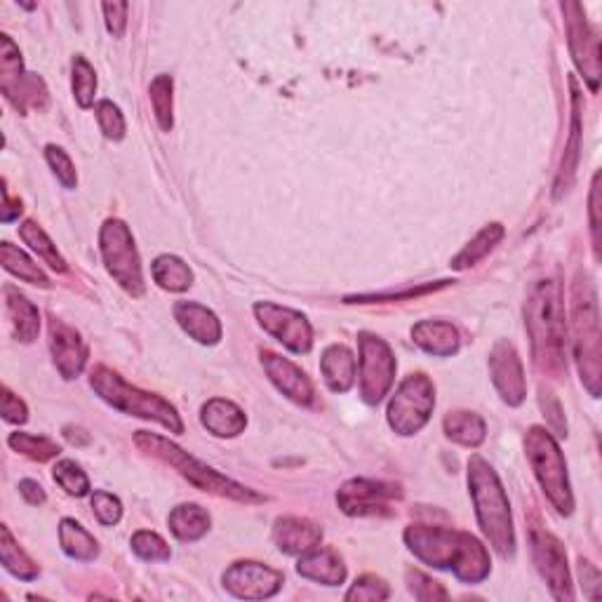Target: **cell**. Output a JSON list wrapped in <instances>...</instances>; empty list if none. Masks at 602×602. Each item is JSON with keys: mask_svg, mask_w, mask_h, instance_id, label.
Listing matches in <instances>:
<instances>
[{"mask_svg": "<svg viewBox=\"0 0 602 602\" xmlns=\"http://www.w3.org/2000/svg\"><path fill=\"white\" fill-rule=\"evenodd\" d=\"M405 544L421 563L436 570H452L466 584H480L492 570L487 548L468 532L412 525L405 530Z\"/></svg>", "mask_w": 602, "mask_h": 602, "instance_id": "cell-1", "label": "cell"}, {"mask_svg": "<svg viewBox=\"0 0 602 602\" xmlns=\"http://www.w3.org/2000/svg\"><path fill=\"white\" fill-rule=\"evenodd\" d=\"M525 325L532 341L534 365L541 372L560 379L567 372L565 344H567V323H565V301L563 287L558 280H539L527 294L525 304Z\"/></svg>", "mask_w": 602, "mask_h": 602, "instance_id": "cell-2", "label": "cell"}, {"mask_svg": "<svg viewBox=\"0 0 602 602\" xmlns=\"http://www.w3.org/2000/svg\"><path fill=\"white\" fill-rule=\"evenodd\" d=\"M468 487H471L473 504H476L480 530L501 558H511L515 551V534L508 497L497 473L478 454H473L468 461Z\"/></svg>", "mask_w": 602, "mask_h": 602, "instance_id": "cell-3", "label": "cell"}, {"mask_svg": "<svg viewBox=\"0 0 602 602\" xmlns=\"http://www.w3.org/2000/svg\"><path fill=\"white\" fill-rule=\"evenodd\" d=\"M572 332H574V358L581 381L593 398L600 396L602 363H600V313L598 294L591 278L579 273L572 287Z\"/></svg>", "mask_w": 602, "mask_h": 602, "instance_id": "cell-4", "label": "cell"}, {"mask_svg": "<svg viewBox=\"0 0 602 602\" xmlns=\"http://www.w3.org/2000/svg\"><path fill=\"white\" fill-rule=\"evenodd\" d=\"M135 443L139 450L153 454L156 459H163L165 464H170L172 468H177L182 476L189 480L193 487L203 490L207 494H217V497L224 499H233V501H243V504H262L264 497L257 494L254 490H247L245 485L233 483L231 478L222 476L214 468L205 466L203 461H198L196 457H191L189 452H184L182 447L170 443L167 438H160L156 433H146V431H137Z\"/></svg>", "mask_w": 602, "mask_h": 602, "instance_id": "cell-5", "label": "cell"}, {"mask_svg": "<svg viewBox=\"0 0 602 602\" xmlns=\"http://www.w3.org/2000/svg\"><path fill=\"white\" fill-rule=\"evenodd\" d=\"M90 386L104 403H109L113 410L132 414V417L156 421L167 431L182 433L184 424L179 419L175 407L163 400L156 393H146L137 386H130L127 381L109 367H95L90 374Z\"/></svg>", "mask_w": 602, "mask_h": 602, "instance_id": "cell-6", "label": "cell"}, {"mask_svg": "<svg viewBox=\"0 0 602 602\" xmlns=\"http://www.w3.org/2000/svg\"><path fill=\"white\" fill-rule=\"evenodd\" d=\"M527 459L534 468L541 490L551 504L558 508V513L570 515L574 511V497L570 490V478H567V464L558 443L546 428L532 426L525 438Z\"/></svg>", "mask_w": 602, "mask_h": 602, "instance_id": "cell-7", "label": "cell"}, {"mask_svg": "<svg viewBox=\"0 0 602 602\" xmlns=\"http://www.w3.org/2000/svg\"><path fill=\"white\" fill-rule=\"evenodd\" d=\"M99 247H102L106 271L111 273V278L116 280L125 292H130L132 297H142V262H139L135 238H132L127 224L120 222V219H109V222L102 226V233H99Z\"/></svg>", "mask_w": 602, "mask_h": 602, "instance_id": "cell-8", "label": "cell"}, {"mask_svg": "<svg viewBox=\"0 0 602 602\" xmlns=\"http://www.w3.org/2000/svg\"><path fill=\"white\" fill-rule=\"evenodd\" d=\"M436 407V389L426 374H410L398 386L389 403V424L400 436H414L431 419Z\"/></svg>", "mask_w": 602, "mask_h": 602, "instance_id": "cell-9", "label": "cell"}, {"mask_svg": "<svg viewBox=\"0 0 602 602\" xmlns=\"http://www.w3.org/2000/svg\"><path fill=\"white\" fill-rule=\"evenodd\" d=\"M358 349L360 396L367 405H377L391 391L393 379H396V358H393L391 346L370 332L360 334Z\"/></svg>", "mask_w": 602, "mask_h": 602, "instance_id": "cell-10", "label": "cell"}, {"mask_svg": "<svg viewBox=\"0 0 602 602\" xmlns=\"http://www.w3.org/2000/svg\"><path fill=\"white\" fill-rule=\"evenodd\" d=\"M254 316H257L259 325L264 327L271 337H276L285 349L292 353H309L313 346V330L306 316H301L299 311L285 309V306L271 304V301H259L254 304Z\"/></svg>", "mask_w": 602, "mask_h": 602, "instance_id": "cell-11", "label": "cell"}, {"mask_svg": "<svg viewBox=\"0 0 602 602\" xmlns=\"http://www.w3.org/2000/svg\"><path fill=\"white\" fill-rule=\"evenodd\" d=\"M567 15V36H570V50L577 69L584 73V80L593 92L600 85V40L598 33L586 22L584 10L579 3L563 5Z\"/></svg>", "mask_w": 602, "mask_h": 602, "instance_id": "cell-12", "label": "cell"}, {"mask_svg": "<svg viewBox=\"0 0 602 602\" xmlns=\"http://www.w3.org/2000/svg\"><path fill=\"white\" fill-rule=\"evenodd\" d=\"M532 555L537 570L544 581L551 588V593L558 600H572V579H570V567H567V553L565 546L560 544V539H555L551 532L532 530Z\"/></svg>", "mask_w": 602, "mask_h": 602, "instance_id": "cell-13", "label": "cell"}, {"mask_svg": "<svg viewBox=\"0 0 602 602\" xmlns=\"http://www.w3.org/2000/svg\"><path fill=\"white\" fill-rule=\"evenodd\" d=\"M403 497L398 485L381 480L356 478L337 492V504L346 515H384L396 499Z\"/></svg>", "mask_w": 602, "mask_h": 602, "instance_id": "cell-14", "label": "cell"}, {"mask_svg": "<svg viewBox=\"0 0 602 602\" xmlns=\"http://www.w3.org/2000/svg\"><path fill=\"white\" fill-rule=\"evenodd\" d=\"M283 581V574L278 570H271L262 563H252V560L231 565L224 572V588L233 598L240 600L273 598L283 588Z\"/></svg>", "mask_w": 602, "mask_h": 602, "instance_id": "cell-15", "label": "cell"}, {"mask_svg": "<svg viewBox=\"0 0 602 602\" xmlns=\"http://www.w3.org/2000/svg\"><path fill=\"white\" fill-rule=\"evenodd\" d=\"M490 374L501 400H504L506 405L511 407L523 405V400L527 396V381H525L523 360H520L518 351L513 349V344L499 341V344L494 346L490 356Z\"/></svg>", "mask_w": 602, "mask_h": 602, "instance_id": "cell-16", "label": "cell"}, {"mask_svg": "<svg viewBox=\"0 0 602 602\" xmlns=\"http://www.w3.org/2000/svg\"><path fill=\"white\" fill-rule=\"evenodd\" d=\"M50 351L64 379H76L88 363V346L73 327L50 318Z\"/></svg>", "mask_w": 602, "mask_h": 602, "instance_id": "cell-17", "label": "cell"}, {"mask_svg": "<svg viewBox=\"0 0 602 602\" xmlns=\"http://www.w3.org/2000/svg\"><path fill=\"white\" fill-rule=\"evenodd\" d=\"M262 365L273 386L283 393L285 398H290L297 405H311L313 400V384L304 372L299 370L292 360H287L278 353L264 351L262 353Z\"/></svg>", "mask_w": 602, "mask_h": 602, "instance_id": "cell-18", "label": "cell"}, {"mask_svg": "<svg viewBox=\"0 0 602 602\" xmlns=\"http://www.w3.org/2000/svg\"><path fill=\"white\" fill-rule=\"evenodd\" d=\"M175 320L198 344L212 346L222 339V323H219V318L207 306L196 304V301H177Z\"/></svg>", "mask_w": 602, "mask_h": 602, "instance_id": "cell-19", "label": "cell"}, {"mask_svg": "<svg viewBox=\"0 0 602 602\" xmlns=\"http://www.w3.org/2000/svg\"><path fill=\"white\" fill-rule=\"evenodd\" d=\"M323 532L306 518H280L273 527V541L287 555H304L320 546Z\"/></svg>", "mask_w": 602, "mask_h": 602, "instance_id": "cell-20", "label": "cell"}, {"mask_svg": "<svg viewBox=\"0 0 602 602\" xmlns=\"http://www.w3.org/2000/svg\"><path fill=\"white\" fill-rule=\"evenodd\" d=\"M412 339L421 351L438 358H450L459 351L461 339L457 327L443 320H421L412 327Z\"/></svg>", "mask_w": 602, "mask_h": 602, "instance_id": "cell-21", "label": "cell"}, {"mask_svg": "<svg viewBox=\"0 0 602 602\" xmlns=\"http://www.w3.org/2000/svg\"><path fill=\"white\" fill-rule=\"evenodd\" d=\"M200 421L212 436L217 438H236L245 431L247 417L236 403L224 398H212L203 405Z\"/></svg>", "mask_w": 602, "mask_h": 602, "instance_id": "cell-22", "label": "cell"}, {"mask_svg": "<svg viewBox=\"0 0 602 602\" xmlns=\"http://www.w3.org/2000/svg\"><path fill=\"white\" fill-rule=\"evenodd\" d=\"M297 572L301 577L318 581L323 586H339L346 579V567L341 563V558L332 548L316 546L313 551L304 553L299 558Z\"/></svg>", "mask_w": 602, "mask_h": 602, "instance_id": "cell-23", "label": "cell"}, {"mask_svg": "<svg viewBox=\"0 0 602 602\" xmlns=\"http://www.w3.org/2000/svg\"><path fill=\"white\" fill-rule=\"evenodd\" d=\"M356 370V358L346 346L334 344L330 349H325L323 358H320V372H323L325 384L334 393H346L351 389L353 381H356Z\"/></svg>", "mask_w": 602, "mask_h": 602, "instance_id": "cell-24", "label": "cell"}, {"mask_svg": "<svg viewBox=\"0 0 602 602\" xmlns=\"http://www.w3.org/2000/svg\"><path fill=\"white\" fill-rule=\"evenodd\" d=\"M5 313H8L12 334L15 339L31 344L38 337L40 330V316L38 309L31 304L24 294H19L15 287H5Z\"/></svg>", "mask_w": 602, "mask_h": 602, "instance_id": "cell-25", "label": "cell"}, {"mask_svg": "<svg viewBox=\"0 0 602 602\" xmlns=\"http://www.w3.org/2000/svg\"><path fill=\"white\" fill-rule=\"evenodd\" d=\"M3 95L15 104V109L26 113L29 109H45L48 106V88L36 73H22V76L3 80Z\"/></svg>", "mask_w": 602, "mask_h": 602, "instance_id": "cell-26", "label": "cell"}, {"mask_svg": "<svg viewBox=\"0 0 602 602\" xmlns=\"http://www.w3.org/2000/svg\"><path fill=\"white\" fill-rule=\"evenodd\" d=\"M572 85V104H574V116H572V135H570V146L565 149V158H563V167H560V175H558V184H555V196H560V193L567 191L574 182V175H577V167H579V137H581V95L577 88V80H570Z\"/></svg>", "mask_w": 602, "mask_h": 602, "instance_id": "cell-27", "label": "cell"}, {"mask_svg": "<svg viewBox=\"0 0 602 602\" xmlns=\"http://www.w3.org/2000/svg\"><path fill=\"white\" fill-rule=\"evenodd\" d=\"M443 426L447 438L454 440V443L464 447H480L485 443V436H487L485 421L476 412H466V410L450 412L445 417Z\"/></svg>", "mask_w": 602, "mask_h": 602, "instance_id": "cell-28", "label": "cell"}, {"mask_svg": "<svg viewBox=\"0 0 602 602\" xmlns=\"http://www.w3.org/2000/svg\"><path fill=\"white\" fill-rule=\"evenodd\" d=\"M167 525L179 541H198L210 530V515L196 504H182L170 513Z\"/></svg>", "mask_w": 602, "mask_h": 602, "instance_id": "cell-29", "label": "cell"}, {"mask_svg": "<svg viewBox=\"0 0 602 602\" xmlns=\"http://www.w3.org/2000/svg\"><path fill=\"white\" fill-rule=\"evenodd\" d=\"M59 544H62V551L69 558L83 560V563L95 560L99 555V544L95 537L83 525H78L76 520L69 518L62 520V525H59Z\"/></svg>", "mask_w": 602, "mask_h": 602, "instance_id": "cell-30", "label": "cell"}, {"mask_svg": "<svg viewBox=\"0 0 602 602\" xmlns=\"http://www.w3.org/2000/svg\"><path fill=\"white\" fill-rule=\"evenodd\" d=\"M153 280L167 292H186L193 283V273L175 254H163L151 266Z\"/></svg>", "mask_w": 602, "mask_h": 602, "instance_id": "cell-31", "label": "cell"}, {"mask_svg": "<svg viewBox=\"0 0 602 602\" xmlns=\"http://www.w3.org/2000/svg\"><path fill=\"white\" fill-rule=\"evenodd\" d=\"M504 238V226L501 224H487L483 231L478 233L476 238L468 243L464 250H461L457 257L452 259V269L464 271L471 269V266H476L480 259H485L487 254H490L494 247L499 245V240Z\"/></svg>", "mask_w": 602, "mask_h": 602, "instance_id": "cell-32", "label": "cell"}, {"mask_svg": "<svg viewBox=\"0 0 602 602\" xmlns=\"http://www.w3.org/2000/svg\"><path fill=\"white\" fill-rule=\"evenodd\" d=\"M0 560H3V567L12 577L22 581H31L38 577L36 563L17 546V541L12 539V534L5 525L0 527Z\"/></svg>", "mask_w": 602, "mask_h": 602, "instance_id": "cell-33", "label": "cell"}, {"mask_svg": "<svg viewBox=\"0 0 602 602\" xmlns=\"http://www.w3.org/2000/svg\"><path fill=\"white\" fill-rule=\"evenodd\" d=\"M0 259H3V269L12 273L15 278L38 287H50V280L43 273V269H38V264H33L31 259L12 243L0 245Z\"/></svg>", "mask_w": 602, "mask_h": 602, "instance_id": "cell-34", "label": "cell"}, {"mask_svg": "<svg viewBox=\"0 0 602 602\" xmlns=\"http://www.w3.org/2000/svg\"><path fill=\"white\" fill-rule=\"evenodd\" d=\"M19 236H22L24 243L29 245L31 250L50 266V269H55L59 273L66 271V262H64L62 254L57 252V245L52 243V240L48 238V233L40 229L33 219H29V222H24L22 226H19Z\"/></svg>", "mask_w": 602, "mask_h": 602, "instance_id": "cell-35", "label": "cell"}, {"mask_svg": "<svg viewBox=\"0 0 602 602\" xmlns=\"http://www.w3.org/2000/svg\"><path fill=\"white\" fill-rule=\"evenodd\" d=\"M8 445L12 450L24 454V457H29L33 461H50L59 457V445L55 440L45 438V436H33V433H12L8 438Z\"/></svg>", "mask_w": 602, "mask_h": 602, "instance_id": "cell-36", "label": "cell"}, {"mask_svg": "<svg viewBox=\"0 0 602 602\" xmlns=\"http://www.w3.org/2000/svg\"><path fill=\"white\" fill-rule=\"evenodd\" d=\"M97 92V76L90 62L85 57L73 59V97L80 109H90L95 104Z\"/></svg>", "mask_w": 602, "mask_h": 602, "instance_id": "cell-37", "label": "cell"}, {"mask_svg": "<svg viewBox=\"0 0 602 602\" xmlns=\"http://www.w3.org/2000/svg\"><path fill=\"white\" fill-rule=\"evenodd\" d=\"M151 104H153V113H156L158 125L163 127L165 132L172 130V78L167 73H160V76L153 78L151 88Z\"/></svg>", "mask_w": 602, "mask_h": 602, "instance_id": "cell-38", "label": "cell"}, {"mask_svg": "<svg viewBox=\"0 0 602 602\" xmlns=\"http://www.w3.org/2000/svg\"><path fill=\"white\" fill-rule=\"evenodd\" d=\"M52 478H55V483L62 487L66 494H71V497H85V494L90 492L88 476H85L83 468L71 459L59 461V464L52 468Z\"/></svg>", "mask_w": 602, "mask_h": 602, "instance_id": "cell-39", "label": "cell"}, {"mask_svg": "<svg viewBox=\"0 0 602 602\" xmlns=\"http://www.w3.org/2000/svg\"><path fill=\"white\" fill-rule=\"evenodd\" d=\"M132 551H135L139 558L146 560V563H158V560H170V546L165 544L163 537H158L156 532L149 530H139L135 532V537L130 541Z\"/></svg>", "mask_w": 602, "mask_h": 602, "instance_id": "cell-40", "label": "cell"}, {"mask_svg": "<svg viewBox=\"0 0 602 602\" xmlns=\"http://www.w3.org/2000/svg\"><path fill=\"white\" fill-rule=\"evenodd\" d=\"M407 588H410V593L421 602L447 600L445 586L419 570H407Z\"/></svg>", "mask_w": 602, "mask_h": 602, "instance_id": "cell-41", "label": "cell"}, {"mask_svg": "<svg viewBox=\"0 0 602 602\" xmlns=\"http://www.w3.org/2000/svg\"><path fill=\"white\" fill-rule=\"evenodd\" d=\"M95 113H97L99 127H102L106 139L120 142V139L125 137V118L116 104L109 102V99H104V102L97 104Z\"/></svg>", "mask_w": 602, "mask_h": 602, "instance_id": "cell-42", "label": "cell"}, {"mask_svg": "<svg viewBox=\"0 0 602 602\" xmlns=\"http://www.w3.org/2000/svg\"><path fill=\"white\" fill-rule=\"evenodd\" d=\"M391 588L384 579L374 577V574H365V577L356 579V584L351 586V591L346 593V600H365V602H374V600H389Z\"/></svg>", "mask_w": 602, "mask_h": 602, "instance_id": "cell-43", "label": "cell"}, {"mask_svg": "<svg viewBox=\"0 0 602 602\" xmlns=\"http://www.w3.org/2000/svg\"><path fill=\"white\" fill-rule=\"evenodd\" d=\"M45 158H48L52 172H55L59 182H62L66 189H76V184H78L76 167H73L71 158L66 156V151L59 149V146H55V144H50L48 149H45Z\"/></svg>", "mask_w": 602, "mask_h": 602, "instance_id": "cell-44", "label": "cell"}, {"mask_svg": "<svg viewBox=\"0 0 602 602\" xmlns=\"http://www.w3.org/2000/svg\"><path fill=\"white\" fill-rule=\"evenodd\" d=\"M90 504H92V511H95L99 523L106 527L116 525L120 520V515H123V506H120L118 497H113L111 492H104V490L95 492L92 494Z\"/></svg>", "mask_w": 602, "mask_h": 602, "instance_id": "cell-45", "label": "cell"}, {"mask_svg": "<svg viewBox=\"0 0 602 602\" xmlns=\"http://www.w3.org/2000/svg\"><path fill=\"white\" fill-rule=\"evenodd\" d=\"M450 285V280H440V283H431V285H421L414 287V290H405V292H381V294H365V297H351L349 304H377V301H396V299H417L424 297L426 292H436L440 287Z\"/></svg>", "mask_w": 602, "mask_h": 602, "instance_id": "cell-46", "label": "cell"}, {"mask_svg": "<svg viewBox=\"0 0 602 602\" xmlns=\"http://www.w3.org/2000/svg\"><path fill=\"white\" fill-rule=\"evenodd\" d=\"M0 73H3V80L17 78L22 76V55H19V48L12 43L10 36H0Z\"/></svg>", "mask_w": 602, "mask_h": 602, "instance_id": "cell-47", "label": "cell"}, {"mask_svg": "<svg viewBox=\"0 0 602 602\" xmlns=\"http://www.w3.org/2000/svg\"><path fill=\"white\" fill-rule=\"evenodd\" d=\"M541 410H544V417H548V424H551V428L558 436H567V424H565V417H563V410H560V403L555 400V396L551 391H544L541 389Z\"/></svg>", "mask_w": 602, "mask_h": 602, "instance_id": "cell-48", "label": "cell"}, {"mask_svg": "<svg viewBox=\"0 0 602 602\" xmlns=\"http://www.w3.org/2000/svg\"><path fill=\"white\" fill-rule=\"evenodd\" d=\"M0 412H3V419L8 421V424H24V421L29 419V410H26L24 400H19L8 386H3V405H0Z\"/></svg>", "mask_w": 602, "mask_h": 602, "instance_id": "cell-49", "label": "cell"}, {"mask_svg": "<svg viewBox=\"0 0 602 602\" xmlns=\"http://www.w3.org/2000/svg\"><path fill=\"white\" fill-rule=\"evenodd\" d=\"M104 19H106V29L113 38H120L125 31L127 24V10H130V5L127 3H104Z\"/></svg>", "mask_w": 602, "mask_h": 602, "instance_id": "cell-50", "label": "cell"}, {"mask_svg": "<svg viewBox=\"0 0 602 602\" xmlns=\"http://www.w3.org/2000/svg\"><path fill=\"white\" fill-rule=\"evenodd\" d=\"M600 175L593 177V186H591V233H593V247H595V257H600Z\"/></svg>", "mask_w": 602, "mask_h": 602, "instance_id": "cell-51", "label": "cell"}, {"mask_svg": "<svg viewBox=\"0 0 602 602\" xmlns=\"http://www.w3.org/2000/svg\"><path fill=\"white\" fill-rule=\"evenodd\" d=\"M579 572H581V584H584L588 588L586 598L598 600V591H600V572H598V567L588 563V560H579Z\"/></svg>", "mask_w": 602, "mask_h": 602, "instance_id": "cell-52", "label": "cell"}, {"mask_svg": "<svg viewBox=\"0 0 602 602\" xmlns=\"http://www.w3.org/2000/svg\"><path fill=\"white\" fill-rule=\"evenodd\" d=\"M19 494H22V497L29 501L31 506L45 504V492H43V487L36 483V480H22V483H19Z\"/></svg>", "mask_w": 602, "mask_h": 602, "instance_id": "cell-53", "label": "cell"}, {"mask_svg": "<svg viewBox=\"0 0 602 602\" xmlns=\"http://www.w3.org/2000/svg\"><path fill=\"white\" fill-rule=\"evenodd\" d=\"M3 193H5L3 222H5V224H10V222H15V219L19 217V214H22V203H19V200H15V203H12L10 196H8V191H3Z\"/></svg>", "mask_w": 602, "mask_h": 602, "instance_id": "cell-54", "label": "cell"}, {"mask_svg": "<svg viewBox=\"0 0 602 602\" xmlns=\"http://www.w3.org/2000/svg\"><path fill=\"white\" fill-rule=\"evenodd\" d=\"M80 433H85V431H80V428H73V426H66L64 428V436H66V440H69L71 445L90 443V436H80Z\"/></svg>", "mask_w": 602, "mask_h": 602, "instance_id": "cell-55", "label": "cell"}]
</instances>
